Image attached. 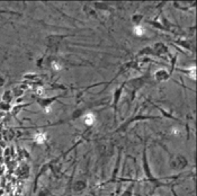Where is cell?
Returning a JSON list of instances; mask_svg holds the SVG:
<instances>
[{
	"label": "cell",
	"instance_id": "3957f363",
	"mask_svg": "<svg viewBox=\"0 0 197 196\" xmlns=\"http://www.w3.org/2000/svg\"><path fill=\"white\" fill-rule=\"evenodd\" d=\"M46 139V135L44 133H37L35 135V141L37 143H43Z\"/></svg>",
	"mask_w": 197,
	"mask_h": 196
},
{
	"label": "cell",
	"instance_id": "7a4b0ae2",
	"mask_svg": "<svg viewBox=\"0 0 197 196\" xmlns=\"http://www.w3.org/2000/svg\"><path fill=\"white\" fill-rule=\"evenodd\" d=\"M134 33H135V35L138 36H142L144 34V32H145V29H144L143 26H141V25H136L135 27H134Z\"/></svg>",
	"mask_w": 197,
	"mask_h": 196
},
{
	"label": "cell",
	"instance_id": "6da1fadb",
	"mask_svg": "<svg viewBox=\"0 0 197 196\" xmlns=\"http://www.w3.org/2000/svg\"><path fill=\"white\" fill-rule=\"evenodd\" d=\"M83 121H85V123L87 125L93 124V122H95V115L93 114H86L83 116Z\"/></svg>",
	"mask_w": 197,
	"mask_h": 196
}]
</instances>
